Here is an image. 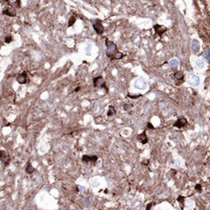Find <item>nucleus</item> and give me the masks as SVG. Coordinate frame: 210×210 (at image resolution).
<instances>
[{
  "label": "nucleus",
  "mask_w": 210,
  "mask_h": 210,
  "mask_svg": "<svg viewBox=\"0 0 210 210\" xmlns=\"http://www.w3.org/2000/svg\"><path fill=\"white\" fill-rule=\"evenodd\" d=\"M105 44H106V55L112 60V58L115 56V54L118 52L117 50V46L113 42H111V40H105Z\"/></svg>",
  "instance_id": "1"
},
{
  "label": "nucleus",
  "mask_w": 210,
  "mask_h": 210,
  "mask_svg": "<svg viewBox=\"0 0 210 210\" xmlns=\"http://www.w3.org/2000/svg\"><path fill=\"white\" fill-rule=\"evenodd\" d=\"M93 85L95 88H103L107 91V87H106V82L103 79V77L101 76H98V77H95L93 79Z\"/></svg>",
  "instance_id": "2"
},
{
  "label": "nucleus",
  "mask_w": 210,
  "mask_h": 210,
  "mask_svg": "<svg viewBox=\"0 0 210 210\" xmlns=\"http://www.w3.org/2000/svg\"><path fill=\"white\" fill-rule=\"evenodd\" d=\"M93 28L98 34H102L104 32V26L100 19H96L93 21Z\"/></svg>",
  "instance_id": "3"
},
{
  "label": "nucleus",
  "mask_w": 210,
  "mask_h": 210,
  "mask_svg": "<svg viewBox=\"0 0 210 210\" xmlns=\"http://www.w3.org/2000/svg\"><path fill=\"white\" fill-rule=\"evenodd\" d=\"M0 161H1L4 164V167H7L9 165V163H10V156H9V154L6 152L2 150H0Z\"/></svg>",
  "instance_id": "4"
},
{
  "label": "nucleus",
  "mask_w": 210,
  "mask_h": 210,
  "mask_svg": "<svg viewBox=\"0 0 210 210\" xmlns=\"http://www.w3.org/2000/svg\"><path fill=\"white\" fill-rule=\"evenodd\" d=\"M16 81H17V83L18 84H21V85H23V84H26L28 83V73L26 72H22L21 74H19L17 77H16Z\"/></svg>",
  "instance_id": "5"
},
{
  "label": "nucleus",
  "mask_w": 210,
  "mask_h": 210,
  "mask_svg": "<svg viewBox=\"0 0 210 210\" xmlns=\"http://www.w3.org/2000/svg\"><path fill=\"white\" fill-rule=\"evenodd\" d=\"M98 160V156H88V154H84L82 156V162L85 164L88 163H96Z\"/></svg>",
  "instance_id": "6"
},
{
  "label": "nucleus",
  "mask_w": 210,
  "mask_h": 210,
  "mask_svg": "<svg viewBox=\"0 0 210 210\" xmlns=\"http://www.w3.org/2000/svg\"><path fill=\"white\" fill-rule=\"evenodd\" d=\"M187 80H188V82L191 84V85H194V86H197V85H199V78H198V76H196V75H194V74H189L188 75V77H187Z\"/></svg>",
  "instance_id": "7"
},
{
  "label": "nucleus",
  "mask_w": 210,
  "mask_h": 210,
  "mask_svg": "<svg viewBox=\"0 0 210 210\" xmlns=\"http://www.w3.org/2000/svg\"><path fill=\"white\" fill-rule=\"evenodd\" d=\"M154 30L156 32V34H159V36H162L167 32L166 26H163V25H160V24H154Z\"/></svg>",
  "instance_id": "8"
},
{
  "label": "nucleus",
  "mask_w": 210,
  "mask_h": 210,
  "mask_svg": "<svg viewBox=\"0 0 210 210\" xmlns=\"http://www.w3.org/2000/svg\"><path fill=\"white\" fill-rule=\"evenodd\" d=\"M187 123H188V121H187L186 118L181 117V118H179V119L174 123V126H175V127H178V128H182V127H184V126H186Z\"/></svg>",
  "instance_id": "9"
},
{
  "label": "nucleus",
  "mask_w": 210,
  "mask_h": 210,
  "mask_svg": "<svg viewBox=\"0 0 210 210\" xmlns=\"http://www.w3.org/2000/svg\"><path fill=\"white\" fill-rule=\"evenodd\" d=\"M2 13L4 15H7V16H10V17H15L16 16V11L13 7H10V8H5Z\"/></svg>",
  "instance_id": "10"
},
{
  "label": "nucleus",
  "mask_w": 210,
  "mask_h": 210,
  "mask_svg": "<svg viewBox=\"0 0 210 210\" xmlns=\"http://www.w3.org/2000/svg\"><path fill=\"white\" fill-rule=\"evenodd\" d=\"M136 138H138V140L140 144H146L148 142V136H146V131H144V132H142L140 134H138Z\"/></svg>",
  "instance_id": "11"
},
{
  "label": "nucleus",
  "mask_w": 210,
  "mask_h": 210,
  "mask_svg": "<svg viewBox=\"0 0 210 210\" xmlns=\"http://www.w3.org/2000/svg\"><path fill=\"white\" fill-rule=\"evenodd\" d=\"M199 48H200L199 42L196 40H192V50H193L194 52H199Z\"/></svg>",
  "instance_id": "12"
},
{
  "label": "nucleus",
  "mask_w": 210,
  "mask_h": 210,
  "mask_svg": "<svg viewBox=\"0 0 210 210\" xmlns=\"http://www.w3.org/2000/svg\"><path fill=\"white\" fill-rule=\"evenodd\" d=\"M25 172L28 173V174H32L34 172V168L32 167V163L30 162H28V164H26V168H25Z\"/></svg>",
  "instance_id": "13"
},
{
  "label": "nucleus",
  "mask_w": 210,
  "mask_h": 210,
  "mask_svg": "<svg viewBox=\"0 0 210 210\" xmlns=\"http://www.w3.org/2000/svg\"><path fill=\"white\" fill-rule=\"evenodd\" d=\"M169 65H170L171 68H177L179 66V61L177 59H173L169 62Z\"/></svg>",
  "instance_id": "14"
},
{
  "label": "nucleus",
  "mask_w": 210,
  "mask_h": 210,
  "mask_svg": "<svg viewBox=\"0 0 210 210\" xmlns=\"http://www.w3.org/2000/svg\"><path fill=\"white\" fill-rule=\"evenodd\" d=\"M136 87L138 88V89H144L146 87V83L144 81H142V80H138L136 82Z\"/></svg>",
  "instance_id": "15"
},
{
  "label": "nucleus",
  "mask_w": 210,
  "mask_h": 210,
  "mask_svg": "<svg viewBox=\"0 0 210 210\" xmlns=\"http://www.w3.org/2000/svg\"><path fill=\"white\" fill-rule=\"evenodd\" d=\"M174 77L177 79V80H183L184 79V74L181 72V71H178V72H176L175 74H174Z\"/></svg>",
  "instance_id": "16"
},
{
  "label": "nucleus",
  "mask_w": 210,
  "mask_h": 210,
  "mask_svg": "<svg viewBox=\"0 0 210 210\" xmlns=\"http://www.w3.org/2000/svg\"><path fill=\"white\" fill-rule=\"evenodd\" d=\"M116 113V110H115V108L112 106V105H110L109 106V108H108V112H107V115L108 116H112V115H114Z\"/></svg>",
  "instance_id": "17"
},
{
  "label": "nucleus",
  "mask_w": 210,
  "mask_h": 210,
  "mask_svg": "<svg viewBox=\"0 0 210 210\" xmlns=\"http://www.w3.org/2000/svg\"><path fill=\"white\" fill-rule=\"evenodd\" d=\"M124 57V55L122 54V52H117L116 54H115V56L112 58V60H120V59H122Z\"/></svg>",
  "instance_id": "18"
},
{
  "label": "nucleus",
  "mask_w": 210,
  "mask_h": 210,
  "mask_svg": "<svg viewBox=\"0 0 210 210\" xmlns=\"http://www.w3.org/2000/svg\"><path fill=\"white\" fill-rule=\"evenodd\" d=\"M140 97H142V94H131V93H128L127 94V98H130V99H138V98H140Z\"/></svg>",
  "instance_id": "19"
},
{
  "label": "nucleus",
  "mask_w": 210,
  "mask_h": 210,
  "mask_svg": "<svg viewBox=\"0 0 210 210\" xmlns=\"http://www.w3.org/2000/svg\"><path fill=\"white\" fill-rule=\"evenodd\" d=\"M178 202L181 204V207H182V209H183V204H184V201H185V197L184 196H178Z\"/></svg>",
  "instance_id": "20"
},
{
  "label": "nucleus",
  "mask_w": 210,
  "mask_h": 210,
  "mask_svg": "<svg viewBox=\"0 0 210 210\" xmlns=\"http://www.w3.org/2000/svg\"><path fill=\"white\" fill-rule=\"evenodd\" d=\"M75 21H76V16H71V17H70V19H69V23H68V25H69V26H72V25L75 23Z\"/></svg>",
  "instance_id": "21"
},
{
  "label": "nucleus",
  "mask_w": 210,
  "mask_h": 210,
  "mask_svg": "<svg viewBox=\"0 0 210 210\" xmlns=\"http://www.w3.org/2000/svg\"><path fill=\"white\" fill-rule=\"evenodd\" d=\"M131 108H132V105H131V104H124V105H123V109H124L125 111H128V110L131 109Z\"/></svg>",
  "instance_id": "22"
},
{
  "label": "nucleus",
  "mask_w": 210,
  "mask_h": 210,
  "mask_svg": "<svg viewBox=\"0 0 210 210\" xmlns=\"http://www.w3.org/2000/svg\"><path fill=\"white\" fill-rule=\"evenodd\" d=\"M12 40H13L12 36H8L5 38V40H4V42H5V44H10Z\"/></svg>",
  "instance_id": "23"
},
{
  "label": "nucleus",
  "mask_w": 210,
  "mask_h": 210,
  "mask_svg": "<svg viewBox=\"0 0 210 210\" xmlns=\"http://www.w3.org/2000/svg\"><path fill=\"white\" fill-rule=\"evenodd\" d=\"M196 64H197V67H198V68H200V69L204 67V62H203V61H200V60H199V61H197V63H196Z\"/></svg>",
  "instance_id": "24"
},
{
  "label": "nucleus",
  "mask_w": 210,
  "mask_h": 210,
  "mask_svg": "<svg viewBox=\"0 0 210 210\" xmlns=\"http://www.w3.org/2000/svg\"><path fill=\"white\" fill-rule=\"evenodd\" d=\"M195 189H196L198 192H201V191H202V186L200 185V184H197V185L195 186Z\"/></svg>",
  "instance_id": "25"
},
{
  "label": "nucleus",
  "mask_w": 210,
  "mask_h": 210,
  "mask_svg": "<svg viewBox=\"0 0 210 210\" xmlns=\"http://www.w3.org/2000/svg\"><path fill=\"white\" fill-rule=\"evenodd\" d=\"M205 55H206V59L209 60L210 59V55H209V48H206L205 50Z\"/></svg>",
  "instance_id": "26"
},
{
  "label": "nucleus",
  "mask_w": 210,
  "mask_h": 210,
  "mask_svg": "<svg viewBox=\"0 0 210 210\" xmlns=\"http://www.w3.org/2000/svg\"><path fill=\"white\" fill-rule=\"evenodd\" d=\"M146 128H148V129H154V125H152L150 122H148V124H146Z\"/></svg>",
  "instance_id": "27"
},
{
  "label": "nucleus",
  "mask_w": 210,
  "mask_h": 210,
  "mask_svg": "<svg viewBox=\"0 0 210 210\" xmlns=\"http://www.w3.org/2000/svg\"><path fill=\"white\" fill-rule=\"evenodd\" d=\"M152 205H154V202H150V203H148V205H146V210H150V208L152 207Z\"/></svg>",
  "instance_id": "28"
},
{
  "label": "nucleus",
  "mask_w": 210,
  "mask_h": 210,
  "mask_svg": "<svg viewBox=\"0 0 210 210\" xmlns=\"http://www.w3.org/2000/svg\"><path fill=\"white\" fill-rule=\"evenodd\" d=\"M13 6H14V7H19V6H20V1H15V2L13 3ZM14 7H13V8H14Z\"/></svg>",
  "instance_id": "29"
},
{
  "label": "nucleus",
  "mask_w": 210,
  "mask_h": 210,
  "mask_svg": "<svg viewBox=\"0 0 210 210\" xmlns=\"http://www.w3.org/2000/svg\"><path fill=\"white\" fill-rule=\"evenodd\" d=\"M80 89H81V87H77V88L75 89V92H78V91H80Z\"/></svg>",
  "instance_id": "30"
}]
</instances>
